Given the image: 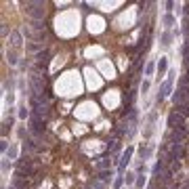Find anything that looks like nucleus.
Segmentation results:
<instances>
[{"instance_id":"obj_1","label":"nucleus","mask_w":189,"mask_h":189,"mask_svg":"<svg viewBox=\"0 0 189 189\" xmlns=\"http://www.w3.org/2000/svg\"><path fill=\"white\" fill-rule=\"evenodd\" d=\"M25 13L34 21H42L46 15V4L44 2H25Z\"/></svg>"},{"instance_id":"obj_2","label":"nucleus","mask_w":189,"mask_h":189,"mask_svg":"<svg viewBox=\"0 0 189 189\" xmlns=\"http://www.w3.org/2000/svg\"><path fill=\"white\" fill-rule=\"evenodd\" d=\"M172 82H175V71H170L168 74V78L162 82L160 86V95H158V101H164V99L170 95V91H172Z\"/></svg>"},{"instance_id":"obj_3","label":"nucleus","mask_w":189,"mask_h":189,"mask_svg":"<svg viewBox=\"0 0 189 189\" xmlns=\"http://www.w3.org/2000/svg\"><path fill=\"white\" fill-rule=\"evenodd\" d=\"M172 101H175V107L187 105L189 103V86H179V91L172 95Z\"/></svg>"},{"instance_id":"obj_4","label":"nucleus","mask_w":189,"mask_h":189,"mask_svg":"<svg viewBox=\"0 0 189 189\" xmlns=\"http://www.w3.org/2000/svg\"><path fill=\"white\" fill-rule=\"evenodd\" d=\"M168 126H170L172 130H175V128H183V126H185V118H183L176 109H172L170 116H168Z\"/></svg>"},{"instance_id":"obj_5","label":"nucleus","mask_w":189,"mask_h":189,"mask_svg":"<svg viewBox=\"0 0 189 189\" xmlns=\"http://www.w3.org/2000/svg\"><path fill=\"white\" fill-rule=\"evenodd\" d=\"M133 154H134V147L133 145H128L124 149V154H122V158H120V172H124L126 170V166H128V162H130V158H133Z\"/></svg>"},{"instance_id":"obj_6","label":"nucleus","mask_w":189,"mask_h":189,"mask_svg":"<svg viewBox=\"0 0 189 189\" xmlns=\"http://www.w3.org/2000/svg\"><path fill=\"white\" fill-rule=\"evenodd\" d=\"M170 145V158L172 160H181L183 151H185V143H168Z\"/></svg>"},{"instance_id":"obj_7","label":"nucleus","mask_w":189,"mask_h":189,"mask_svg":"<svg viewBox=\"0 0 189 189\" xmlns=\"http://www.w3.org/2000/svg\"><path fill=\"white\" fill-rule=\"evenodd\" d=\"M36 63H38V67H40V70H44V67H46V63H49V50H46V49L40 50V53L36 55Z\"/></svg>"},{"instance_id":"obj_8","label":"nucleus","mask_w":189,"mask_h":189,"mask_svg":"<svg viewBox=\"0 0 189 189\" xmlns=\"http://www.w3.org/2000/svg\"><path fill=\"white\" fill-rule=\"evenodd\" d=\"M21 44H23V38H21V32H13L11 34V49H21Z\"/></svg>"},{"instance_id":"obj_9","label":"nucleus","mask_w":189,"mask_h":189,"mask_svg":"<svg viewBox=\"0 0 189 189\" xmlns=\"http://www.w3.org/2000/svg\"><path fill=\"white\" fill-rule=\"evenodd\" d=\"M13 187L15 189H29V183L25 179H21V175H19V176H13Z\"/></svg>"},{"instance_id":"obj_10","label":"nucleus","mask_w":189,"mask_h":189,"mask_svg":"<svg viewBox=\"0 0 189 189\" xmlns=\"http://www.w3.org/2000/svg\"><path fill=\"white\" fill-rule=\"evenodd\" d=\"M158 76H164L166 74V70H168V61H166V57H160V61H158Z\"/></svg>"},{"instance_id":"obj_11","label":"nucleus","mask_w":189,"mask_h":189,"mask_svg":"<svg viewBox=\"0 0 189 189\" xmlns=\"http://www.w3.org/2000/svg\"><path fill=\"white\" fill-rule=\"evenodd\" d=\"M17 170H19V175H28V172H32V168H29V162L28 160H19L17 162Z\"/></svg>"},{"instance_id":"obj_12","label":"nucleus","mask_w":189,"mask_h":189,"mask_svg":"<svg viewBox=\"0 0 189 189\" xmlns=\"http://www.w3.org/2000/svg\"><path fill=\"white\" fill-rule=\"evenodd\" d=\"M7 63H8V65H17V50H15V49H11L7 53Z\"/></svg>"},{"instance_id":"obj_13","label":"nucleus","mask_w":189,"mask_h":189,"mask_svg":"<svg viewBox=\"0 0 189 189\" xmlns=\"http://www.w3.org/2000/svg\"><path fill=\"white\" fill-rule=\"evenodd\" d=\"M112 176H113V170H103V172H101L97 179H99V181H103V183H107L109 179H112Z\"/></svg>"},{"instance_id":"obj_14","label":"nucleus","mask_w":189,"mask_h":189,"mask_svg":"<svg viewBox=\"0 0 189 189\" xmlns=\"http://www.w3.org/2000/svg\"><path fill=\"white\" fill-rule=\"evenodd\" d=\"M134 183H137V187H139V189H143V185L147 183L145 175H143V172H137V181H134Z\"/></svg>"},{"instance_id":"obj_15","label":"nucleus","mask_w":189,"mask_h":189,"mask_svg":"<svg viewBox=\"0 0 189 189\" xmlns=\"http://www.w3.org/2000/svg\"><path fill=\"white\" fill-rule=\"evenodd\" d=\"M19 118L21 120H25V118H29V109L23 105V107H19Z\"/></svg>"},{"instance_id":"obj_16","label":"nucleus","mask_w":189,"mask_h":189,"mask_svg":"<svg viewBox=\"0 0 189 189\" xmlns=\"http://www.w3.org/2000/svg\"><path fill=\"white\" fill-rule=\"evenodd\" d=\"M124 181H126V185H130V183H134V181H137V175H134V172H126Z\"/></svg>"},{"instance_id":"obj_17","label":"nucleus","mask_w":189,"mask_h":189,"mask_svg":"<svg viewBox=\"0 0 189 189\" xmlns=\"http://www.w3.org/2000/svg\"><path fill=\"white\" fill-rule=\"evenodd\" d=\"M162 23H164L166 28H170V25L175 23V19H172V15H164V19H162Z\"/></svg>"},{"instance_id":"obj_18","label":"nucleus","mask_w":189,"mask_h":189,"mask_svg":"<svg viewBox=\"0 0 189 189\" xmlns=\"http://www.w3.org/2000/svg\"><path fill=\"white\" fill-rule=\"evenodd\" d=\"M149 154H151V147H141V158H143V160H147Z\"/></svg>"},{"instance_id":"obj_19","label":"nucleus","mask_w":189,"mask_h":189,"mask_svg":"<svg viewBox=\"0 0 189 189\" xmlns=\"http://www.w3.org/2000/svg\"><path fill=\"white\" fill-rule=\"evenodd\" d=\"M155 67H158L155 63H147V65H145V74H147V76H151V74H154V70H155Z\"/></svg>"},{"instance_id":"obj_20","label":"nucleus","mask_w":189,"mask_h":189,"mask_svg":"<svg viewBox=\"0 0 189 189\" xmlns=\"http://www.w3.org/2000/svg\"><path fill=\"white\" fill-rule=\"evenodd\" d=\"M170 38H172V34H170V32H166V34L162 36V44H164V46H168V44H170Z\"/></svg>"},{"instance_id":"obj_21","label":"nucleus","mask_w":189,"mask_h":189,"mask_svg":"<svg viewBox=\"0 0 189 189\" xmlns=\"http://www.w3.org/2000/svg\"><path fill=\"white\" fill-rule=\"evenodd\" d=\"M17 158V147H8V160H15Z\"/></svg>"},{"instance_id":"obj_22","label":"nucleus","mask_w":189,"mask_h":189,"mask_svg":"<svg viewBox=\"0 0 189 189\" xmlns=\"http://www.w3.org/2000/svg\"><path fill=\"white\" fill-rule=\"evenodd\" d=\"M122 183H124V176H118V179L113 181V185H116V189H120V187H122Z\"/></svg>"},{"instance_id":"obj_23","label":"nucleus","mask_w":189,"mask_h":189,"mask_svg":"<svg viewBox=\"0 0 189 189\" xmlns=\"http://www.w3.org/2000/svg\"><path fill=\"white\" fill-rule=\"evenodd\" d=\"M8 168H11V164L4 160V162H2V172H4V175H7V170H8Z\"/></svg>"},{"instance_id":"obj_24","label":"nucleus","mask_w":189,"mask_h":189,"mask_svg":"<svg viewBox=\"0 0 189 189\" xmlns=\"http://www.w3.org/2000/svg\"><path fill=\"white\" fill-rule=\"evenodd\" d=\"M149 91V82H143L141 84V92H147Z\"/></svg>"},{"instance_id":"obj_25","label":"nucleus","mask_w":189,"mask_h":189,"mask_svg":"<svg viewBox=\"0 0 189 189\" xmlns=\"http://www.w3.org/2000/svg\"><path fill=\"white\" fill-rule=\"evenodd\" d=\"M8 34V28H7V23H2V38H7Z\"/></svg>"},{"instance_id":"obj_26","label":"nucleus","mask_w":189,"mask_h":189,"mask_svg":"<svg viewBox=\"0 0 189 189\" xmlns=\"http://www.w3.org/2000/svg\"><path fill=\"white\" fill-rule=\"evenodd\" d=\"M0 149H2V151H7V139L0 141Z\"/></svg>"},{"instance_id":"obj_27","label":"nucleus","mask_w":189,"mask_h":189,"mask_svg":"<svg viewBox=\"0 0 189 189\" xmlns=\"http://www.w3.org/2000/svg\"><path fill=\"white\" fill-rule=\"evenodd\" d=\"M97 166H99V168H105V166H107V162H105V158H101V162H99Z\"/></svg>"},{"instance_id":"obj_28","label":"nucleus","mask_w":189,"mask_h":189,"mask_svg":"<svg viewBox=\"0 0 189 189\" xmlns=\"http://www.w3.org/2000/svg\"><path fill=\"white\" fill-rule=\"evenodd\" d=\"M8 189H15V187H8Z\"/></svg>"}]
</instances>
